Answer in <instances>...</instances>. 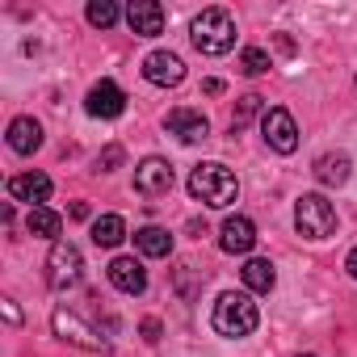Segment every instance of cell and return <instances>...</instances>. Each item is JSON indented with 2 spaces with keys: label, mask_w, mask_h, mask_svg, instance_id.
<instances>
[{
  "label": "cell",
  "mask_w": 357,
  "mask_h": 357,
  "mask_svg": "<svg viewBox=\"0 0 357 357\" xmlns=\"http://www.w3.org/2000/svg\"><path fill=\"white\" fill-rule=\"evenodd\" d=\"M135 248L143 257H168L172 252V236L164 227H143V231H135Z\"/></svg>",
  "instance_id": "cell-21"
},
{
  "label": "cell",
  "mask_w": 357,
  "mask_h": 357,
  "mask_svg": "<svg viewBox=\"0 0 357 357\" xmlns=\"http://www.w3.org/2000/svg\"><path fill=\"white\" fill-rule=\"evenodd\" d=\"M261 135H265V143H269L278 155H290V151L298 147V126H294V114H290V109H282V105L265 109V118H261Z\"/></svg>",
  "instance_id": "cell-7"
},
{
  "label": "cell",
  "mask_w": 357,
  "mask_h": 357,
  "mask_svg": "<svg viewBox=\"0 0 357 357\" xmlns=\"http://www.w3.org/2000/svg\"><path fill=\"white\" fill-rule=\"evenodd\" d=\"M5 139H9V147H13L17 155H34V151L43 147V126H38V118H26V114H22V118L9 122V135H5Z\"/></svg>",
  "instance_id": "cell-17"
},
{
  "label": "cell",
  "mask_w": 357,
  "mask_h": 357,
  "mask_svg": "<svg viewBox=\"0 0 357 357\" xmlns=\"http://www.w3.org/2000/svg\"><path fill=\"white\" fill-rule=\"evenodd\" d=\"M51 324H55V336L59 340H68V344H76V349H89V353H109V340L105 336H97L80 315H72V311H55L51 315Z\"/></svg>",
  "instance_id": "cell-6"
},
{
  "label": "cell",
  "mask_w": 357,
  "mask_h": 357,
  "mask_svg": "<svg viewBox=\"0 0 357 357\" xmlns=\"http://www.w3.org/2000/svg\"><path fill=\"white\" fill-rule=\"evenodd\" d=\"M294 227L303 240H328L336 231V206L324 194H303L294 202Z\"/></svg>",
  "instance_id": "cell-4"
},
{
  "label": "cell",
  "mask_w": 357,
  "mask_h": 357,
  "mask_svg": "<svg viewBox=\"0 0 357 357\" xmlns=\"http://www.w3.org/2000/svg\"><path fill=\"white\" fill-rule=\"evenodd\" d=\"M240 63H244L248 76H261V72H269V51H261V47H244Z\"/></svg>",
  "instance_id": "cell-23"
},
{
  "label": "cell",
  "mask_w": 357,
  "mask_h": 357,
  "mask_svg": "<svg viewBox=\"0 0 357 357\" xmlns=\"http://www.w3.org/2000/svg\"><path fill=\"white\" fill-rule=\"evenodd\" d=\"M143 336L155 344V340H160V319H143Z\"/></svg>",
  "instance_id": "cell-26"
},
{
  "label": "cell",
  "mask_w": 357,
  "mask_h": 357,
  "mask_svg": "<svg viewBox=\"0 0 357 357\" xmlns=\"http://www.w3.org/2000/svg\"><path fill=\"white\" fill-rule=\"evenodd\" d=\"M26 227H30V236L59 240V227H63V219H59L51 206H30V219H26Z\"/></svg>",
  "instance_id": "cell-20"
},
{
  "label": "cell",
  "mask_w": 357,
  "mask_h": 357,
  "mask_svg": "<svg viewBox=\"0 0 357 357\" xmlns=\"http://www.w3.org/2000/svg\"><path fill=\"white\" fill-rule=\"evenodd\" d=\"M51 176L47 172H22V176H9V198L17 202H30V206H47L51 198Z\"/></svg>",
  "instance_id": "cell-15"
},
{
  "label": "cell",
  "mask_w": 357,
  "mask_h": 357,
  "mask_svg": "<svg viewBox=\"0 0 357 357\" xmlns=\"http://www.w3.org/2000/svg\"><path fill=\"white\" fill-rule=\"evenodd\" d=\"M84 109H89L93 118H118V114H126V93H122L114 80H101V84L89 89Z\"/></svg>",
  "instance_id": "cell-11"
},
{
  "label": "cell",
  "mask_w": 357,
  "mask_h": 357,
  "mask_svg": "<svg viewBox=\"0 0 357 357\" xmlns=\"http://www.w3.org/2000/svg\"><path fill=\"white\" fill-rule=\"evenodd\" d=\"M190 38L202 55H227L236 47V22L227 9H202L190 26Z\"/></svg>",
  "instance_id": "cell-3"
},
{
  "label": "cell",
  "mask_w": 357,
  "mask_h": 357,
  "mask_svg": "<svg viewBox=\"0 0 357 357\" xmlns=\"http://www.w3.org/2000/svg\"><path fill=\"white\" fill-rule=\"evenodd\" d=\"M126 26L139 38H155V34H164V9L155 0H130L126 5Z\"/></svg>",
  "instance_id": "cell-13"
},
{
  "label": "cell",
  "mask_w": 357,
  "mask_h": 357,
  "mask_svg": "<svg viewBox=\"0 0 357 357\" xmlns=\"http://www.w3.org/2000/svg\"><path fill=\"white\" fill-rule=\"evenodd\" d=\"M211 324H215L219 336L240 340V336H252V332H257L261 311H257V303H252L248 290H227V294H219V303H215V311H211Z\"/></svg>",
  "instance_id": "cell-2"
},
{
  "label": "cell",
  "mask_w": 357,
  "mask_h": 357,
  "mask_svg": "<svg viewBox=\"0 0 357 357\" xmlns=\"http://www.w3.org/2000/svg\"><path fill=\"white\" fill-rule=\"evenodd\" d=\"M80 278H84V257H80V248H76L72 240H55V244H51V257H47V282H51L55 290H72V286H80Z\"/></svg>",
  "instance_id": "cell-5"
},
{
  "label": "cell",
  "mask_w": 357,
  "mask_h": 357,
  "mask_svg": "<svg viewBox=\"0 0 357 357\" xmlns=\"http://www.w3.org/2000/svg\"><path fill=\"white\" fill-rule=\"evenodd\" d=\"M303 357H311V353H303Z\"/></svg>",
  "instance_id": "cell-30"
},
{
  "label": "cell",
  "mask_w": 357,
  "mask_h": 357,
  "mask_svg": "<svg viewBox=\"0 0 357 357\" xmlns=\"http://www.w3.org/2000/svg\"><path fill=\"white\" fill-rule=\"evenodd\" d=\"M164 126H168V135H176V139L190 143V147L211 139V122H206V114H202V109H168Z\"/></svg>",
  "instance_id": "cell-9"
},
{
  "label": "cell",
  "mask_w": 357,
  "mask_h": 357,
  "mask_svg": "<svg viewBox=\"0 0 357 357\" xmlns=\"http://www.w3.org/2000/svg\"><path fill=\"white\" fill-rule=\"evenodd\" d=\"M202 93H211V97H219V93H223V80H206V84H202Z\"/></svg>",
  "instance_id": "cell-28"
},
{
  "label": "cell",
  "mask_w": 357,
  "mask_h": 357,
  "mask_svg": "<svg viewBox=\"0 0 357 357\" xmlns=\"http://www.w3.org/2000/svg\"><path fill=\"white\" fill-rule=\"evenodd\" d=\"M190 194H194V202H202L211 211H223V206H231L240 198V181H236V172L227 164L206 160V164H198L190 172Z\"/></svg>",
  "instance_id": "cell-1"
},
{
  "label": "cell",
  "mask_w": 357,
  "mask_h": 357,
  "mask_svg": "<svg viewBox=\"0 0 357 357\" xmlns=\"http://www.w3.org/2000/svg\"><path fill=\"white\" fill-rule=\"evenodd\" d=\"M240 278H244V286H248L252 294H269V290L278 286V273H273V265H269L265 257H252V261L240 269Z\"/></svg>",
  "instance_id": "cell-18"
},
{
  "label": "cell",
  "mask_w": 357,
  "mask_h": 357,
  "mask_svg": "<svg viewBox=\"0 0 357 357\" xmlns=\"http://www.w3.org/2000/svg\"><path fill=\"white\" fill-rule=\"evenodd\" d=\"M143 76L151 84H160V89H176L185 80V63H181V55H172V51H151L143 59Z\"/></svg>",
  "instance_id": "cell-10"
},
{
  "label": "cell",
  "mask_w": 357,
  "mask_h": 357,
  "mask_svg": "<svg viewBox=\"0 0 357 357\" xmlns=\"http://www.w3.org/2000/svg\"><path fill=\"white\" fill-rule=\"evenodd\" d=\"M84 17H89V26H97V30H109L118 17H126L118 5H114V0H93V5L84 9Z\"/></svg>",
  "instance_id": "cell-22"
},
{
  "label": "cell",
  "mask_w": 357,
  "mask_h": 357,
  "mask_svg": "<svg viewBox=\"0 0 357 357\" xmlns=\"http://www.w3.org/2000/svg\"><path fill=\"white\" fill-rule=\"evenodd\" d=\"M118 164H122V147H118V143H109V147L97 155V168H101V172H114Z\"/></svg>",
  "instance_id": "cell-25"
},
{
  "label": "cell",
  "mask_w": 357,
  "mask_h": 357,
  "mask_svg": "<svg viewBox=\"0 0 357 357\" xmlns=\"http://www.w3.org/2000/svg\"><path fill=\"white\" fill-rule=\"evenodd\" d=\"M252 244H257V223L244 219V215H231L219 231V248L231 252V257H244V252H252Z\"/></svg>",
  "instance_id": "cell-14"
},
{
  "label": "cell",
  "mask_w": 357,
  "mask_h": 357,
  "mask_svg": "<svg viewBox=\"0 0 357 357\" xmlns=\"http://www.w3.org/2000/svg\"><path fill=\"white\" fill-rule=\"evenodd\" d=\"M105 273H109V286L122 290V294H143L147 290V269L135 257H114Z\"/></svg>",
  "instance_id": "cell-12"
},
{
  "label": "cell",
  "mask_w": 357,
  "mask_h": 357,
  "mask_svg": "<svg viewBox=\"0 0 357 357\" xmlns=\"http://www.w3.org/2000/svg\"><path fill=\"white\" fill-rule=\"evenodd\" d=\"M315 181L319 185H328V190H340L349 176H353V160H349V151H324L319 160H315Z\"/></svg>",
  "instance_id": "cell-16"
},
{
  "label": "cell",
  "mask_w": 357,
  "mask_h": 357,
  "mask_svg": "<svg viewBox=\"0 0 357 357\" xmlns=\"http://www.w3.org/2000/svg\"><path fill=\"white\" fill-rule=\"evenodd\" d=\"M344 269H349V278H353V282H357V248H353V252H349V261H344Z\"/></svg>",
  "instance_id": "cell-29"
},
{
  "label": "cell",
  "mask_w": 357,
  "mask_h": 357,
  "mask_svg": "<svg viewBox=\"0 0 357 357\" xmlns=\"http://www.w3.org/2000/svg\"><path fill=\"white\" fill-rule=\"evenodd\" d=\"M68 215H72V219H80V223H84V219H89V202H72V211H68Z\"/></svg>",
  "instance_id": "cell-27"
},
{
  "label": "cell",
  "mask_w": 357,
  "mask_h": 357,
  "mask_svg": "<svg viewBox=\"0 0 357 357\" xmlns=\"http://www.w3.org/2000/svg\"><path fill=\"white\" fill-rule=\"evenodd\" d=\"M122 240H126L122 215H101V219H93V244H97V248H118Z\"/></svg>",
  "instance_id": "cell-19"
},
{
  "label": "cell",
  "mask_w": 357,
  "mask_h": 357,
  "mask_svg": "<svg viewBox=\"0 0 357 357\" xmlns=\"http://www.w3.org/2000/svg\"><path fill=\"white\" fill-rule=\"evenodd\" d=\"M261 101H265V97H257V93L240 97V109H236V118H231V130H244V126H248V118H252V114H261Z\"/></svg>",
  "instance_id": "cell-24"
},
{
  "label": "cell",
  "mask_w": 357,
  "mask_h": 357,
  "mask_svg": "<svg viewBox=\"0 0 357 357\" xmlns=\"http://www.w3.org/2000/svg\"><path fill=\"white\" fill-rule=\"evenodd\" d=\"M172 190V164L160 160V155H147L139 168H135V194L143 198H164Z\"/></svg>",
  "instance_id": "cell-8"
}]
</instances>
